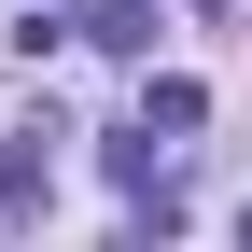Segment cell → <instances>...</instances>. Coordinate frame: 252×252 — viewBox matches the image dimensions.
I'll list each match as a JSON object with an SVG mask.
<instances>
[{"mask_svg": "<svg viewBox=\"0 0 252 252\" xmlns=\"http://www.w3.org/2000/svg\"><path fill=\"white\" fill-rule=\"evenodd\" d=\"M140 126H154V140H196V126H210V84L154 70V84H140Z\"/></svg>", "mask_w": 252, "mask_h": 252, "instance_id": "obj_2", "label": "cell"}, {"mask_svg": "<svg viewBox=\"0 0 252 252\" xmlns=\"http://www.w3.org/2000/svg\"><path fill=\"white\" fill-rule=\"evenodd\" d=\"M238 238H252V210H238Z\"/></svg>", "mask_w": 252, "mask_h": 252, "instance_id": "obj_4", "label": "cell"}, {"mask_svg": "<svg viewBox=\"0 0 252 252\" xmlns=\"http://www.w3.org/2000/svg\"><path fill=\"white\" fill-rule=\"evenodd\" d=\"M98 56H154V0H98V14H70Z\"/></svg>", "mask_w": 252, "mask_h": 252, "instance_id": "obj_3", "label": "cell"}, {"mask_svg": "<svg viewBox=\"0 0 252 252\" xmlns=\"http://www.w3.org/2000/svg\"><path fill=\"white\" fill-rule=\"evenodd\" d=\"M42 182H56V112H28L14 140H0V224H28V210H42Z\"/></svg>", "mask_w": 252, "mask_h": 252, "instance_id": "obj_1", "label": "cell"}]
</instances>
